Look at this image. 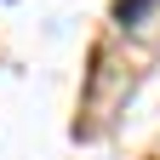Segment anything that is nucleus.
Masks as SVG:
<instances>
[{"label":"nucleus","instance_id":"1","mask_svg":"<svg viewBox=\"0 0 160 160\" xmlns=\"http://www.w3.org/2000/svg\"><path fill=\"white\" fill-rule=\"evenodd\" d=\"M154 12V0H114V17L120 23H137V17H149Z\"/></svg>","mask_w":160,"mask_h":160}]
</instances>
